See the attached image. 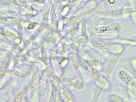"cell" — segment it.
Instances as JSON below:
<instances>
[{"label":"cell","mask_w":136,"mask_h":102,"mask_svg":"<svg viewBox=\"0 0 136 102\" xmlns=\"http://www.w3.org/2000/svg\"><path fill=\"white\" fill-rule=\"evenodd\" d=\"M121 28V26L119 24H114L102 28H95V30L98 33H114L119 32Z\"/></svg>","instance_id":"cell-1"},{"label":"cell","mask_w":136,"mask_h":102,"mask_svg":"<svg viewBox=\"0 0 136 102\" xmlns=\"http://www.w3.org/2000/svg\"><path fill=\"white\" fill-rule=\"evenodd\" d=\"M118 75L121 79L126 82H129L130 80V78L125 71H119Z\"/></svg>","instance_id":"cell-2"},{"label":"cell","mask_w":136,"mask_h":102,"mask_svg":"<svg viewBox=\"0 0 136 102\" xmlns=\"http://www.w3.org/2000/svg\"><path fill=\"white\" fill-rule=\"evenodd\" d=\"M108 2H109L110 4H113L115 3V0H108Z\"/></svg>","instance_id":"cell-3"}]
</instances>
